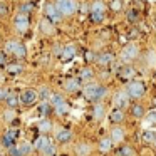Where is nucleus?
I'll return each mask as SVG.
<instances>
[{
	"instance_id": "f257e3e1",
	"label": "nucleus",
	"mask_w": 156,
	"mask_h": 156,
	"mask_svg": "<svg viewBox=\"0 0 156 156\" xmlns=\"http://www.w3.org/2000/svg\"><path fill=\"white\" fill-rule=\"evenodd\" d=\"M106 96V87L98 82H91L84 87V98L89 99V101H94V102H99L102 98Z\"/></svg>"
},
{
	"instance_id": "f03ea898",
	"label": "nucleus",
	"mask_w": 156,
	"mask_h": 156,
	"mask_svg": "<svg viewBox=\"0 0 156 156\" xmlns=\"http://www.w3.org/2000/svg\"><path fill=\"white\" fill-rule=\"evenodd\" d=\"M57 9L61 10L62 15H72L76 10H77V4L74 0H57Z\"/></svg>"
},
{
	"instance_id": "7ed1b4c3",
	"label": "nucleus",
	"mask_w": 156,
	"mask_h": 156,
	"mask_svg": "<svg viewBox=\"0 0 156 156\" xmlns=\"http://www.w3.org/2000/svg\"><path fill=\"white\" fill-rule=\"evenodd\" d=\"M126 91H128L129 98L139 99V98H143V96H144V84H143V82H139V81H134V82H131V84L126 87Z\"/></svg>"
},
{
	"instance_id": "20e7f679",
	"label": "nucleus",
	"mask_w": 156,
	"mask_h": 156,
	"mask_svg": "<svg viewBox=\"0 0 156 156\" xmlns=\"http://www.w3.org/2000/svg\"><path fill=\"white\" fill-rule=\"evenodd\" d=\"M138 54H139V49H138V45L136 44H128L124 49H122V52H121V57H122V61L124 62H129V61H133V59H136L138 57Z\"/></svg>"
},
{
	"instance_id": "39448f33",
	"label": "nucleus",
	"mask_w": 156,
	"mask_h": 156,
	"mask_svg": "<svg viewBox=\"0 0 156 156\" xmlns=\"http://www.w3.org/2000/svg\"><path fill=\"white\" fill-rule=\"evenodd\" d=\"M128 102H129V94H128V91H118V92L114 94V98H112V106H114L116 109L124 108Z\"/></svg>"
},
{
	"instance_id": "423d86ee",
	"label": "nucleus",
	"mask_w": 156,
	"mask_h": 156,
	"mask_svg": "<svg viewBox=\"0 0 156 156\" xmlns=\"http://www.w3.org/2000/svg\"><path fill=\"white\" fill-rule=\"evenodd\" d=\"M32 151V146L29 143H19V144L10 148V154L12 156H25Z\"/></svg>"
},
{
	"instance_id": "0eeeda50",
	"label": "nucleus",
	"mask_w": 156,
	"mask_h": 156,
	"mask_svg": "<svg viewBox=\"0 0 156 156\" xmlns=\"http://www.w3.org/2000/svg\"><path fill=\"white\" fill-rule=\"evenodd\" d=\"M37 99H39V92L35 91V89H25V91L20 94L22 104H34Z\"/></svg>"
},
{
	"instance_id": "6e6552de",
	"label": "nucleus",
	"mask_w": 156,
	"mask_h": 156,
	"mask_svg": "<svg viewBox=\"0 0 156 156\" xmlns=\"http://www.w3.org/2000/svg\"><path fill=\"white\" fill-rule=\"evenodd\" d=\"M104 10H106V5L102 4V2H94V4H92V7H91L92 20H94V22L102 20V17H104Z\"/></svg>"
},
{
	"instance_id": "1a4fd4ad",
	"label": "nucleus",
	"mask_w": 156,
	"mask_h": 156,
	"mask_svg": "<svg viewBox=\"0 0 156 156\" xmlns=\"http://www.w3.org/2000/svg\"><path fill=\"white\" fill-rule=\"evenodd\" d=\"M61 10L57 9V5L54 4H47L45 5V17L49 19L51 22H59V19H61Z\"/></svg>"
},
{
	"instance_id": "9d476101",
	"label": "nucleus",
	"mask_w": 156,
	"mask_h": 156,
	"mask_svg": "<svg viewBox=\"0 0 156 156\" xmlns=\"http://www.w3.org/2000/svg\"><path fill=\"white\" fill-rule=\"evenodd\" d=\"M15 29H17L19 32H25L29 29V17L25 14H22V12H19L17 15H15Z\"/></svg>"
},
{
	"instance_id": "9b49d317",
	"label": "nucleus",
	"mask_w": 156,
	"mask_h": 156,
	"mask_svg": "<svg viewBox=\"0 0 156 156\" xmlns=\"http://www.w3.org/2000/svg\"><path fill=\"white\" fill-rule=\"evenodd\" d=\"M124 136H126V133H124V129H122L121 126H116V128L111 129L112 143H122V141H124Z\"/></svg>"
},
{
	"instance_id": "f8f14e48",
	"label": "nucleus",
	"mask_w": 156,
	"mask_h": 156,
	"mask_svg": "<svg viewBox=\"0 0 156 156\" xmlns=\"http://www.w3.org/2000/svg\"><path fill=\"white\" fill-rule=\"evenodd\" d=\"M55 139H57L59 143H69L72 139V131H71V129L59 128L57 134H55Z\"/></svg>"
},
{
	"instance_id": "ddd939ff",
	"label": "nucleus",
	"mask_w": 156,
	"mask_h": 156,
	"mask_svg": "<svg viewBox=\"0 0 156 156\" xmlns=\"http://www.w3.org/2000/svg\"><path fill=\"white\" fill-rule=\"evenodd\" d=\"M15 138H17V131H15V129H9V131L5 133V136H4V146L5 148L10 149L12 146H14V143H15Z\"/></svg>"
},
{
	"instance_id": "4468645a",
	"label": "nucleus",
	"mask_w": 156,
	"mask_h": 156,
	"mask_svg": "<svg viewBox=\"0 0 156 156\" xmlns=\"http://www.w3.org/2000/svg\"><path fill=\"white\" fill-rule=\"evenodd\" d=\"M41 30L44 32L45 35H52V34H54V30H55V29H54V22H51L47 17L42 19V20H41Z\"/></svg>"
},
{
	"instance_id": "2eb2a0df",
	"label": "nucleus",
	"mask_w": 156,
	"mask_h": 156,
	"mask_svg": "<svg viewBox=\"0 0 156 156\" xmlns=\"http://www.w3.org/2000/svg\"><path fill=\"white\" fill-rule=\"evenodd\" d=\"M91 151H92V148L87 143H79V144L76 146V154L77 156H89Z\"/></svg>"
},
{
	"instance_id": "dca6fc26",
	"label": "nucleus",
	"mask_w": 156,
	"mask_h": 156,
	"mask_svg": "<svg viewBox=\"0 0 156 156\" xmlns=\"http://www.w3.org/2000/svg\"><path fill=\"white\" fill-rule=\"evenodd\" d=\"M92 116H94L96 121H101V119L106 116V108L101 104V102H96L94 109H92Z\"/></svg>"
},
{
	"instance_id": "f3484780",
	"label": "nucleus",
	"mask_w": 156,
	"mask_h": 156,
	"mask_svg": "<svg viewBox=\"0 0 156 156\" xmlns=\"http://www.w3.org/2000/svg\"><path fill=\"white\" fill-rule=\"evenodd\" d=\"M51 144V141H49V138H45V136H39L37 139H35V143H34V148L35 149H39V151H44L47 146Z\"/></svg>"
},
{
	"instance_id": "a211bd4d",
	"label": "nucleus",
	"mask_w": 156,
	"mask_h": 156,
	"mask_svg": "<svg viewBox=\"0 0 156 156\" xmlns=\"http://www.w3.org/2000/svg\"><path fill=\"white\" fill-rule=\"evenodd\" d=\"M19 45H20V42H17V41H9V42H5V45H4V49H5V54H15L17 52V49H19Z\"/></svg>"
},
{
	"instance_id": "6ab92c4d",
	"label": "nucleus",
	"mask_w": 156,
	"mask_h": 156,
	"mask_svg": "<svg viewBox=\"0 0 156 156\" xmlns=\"http://www.w3.org/2000/svg\"><path fill=\"white\" fill-rule=\"evenodd\" d=\"M96 61H98L99 66H108L114 61V57H112V54H108V52H106V54H99L98 57H96Z\"/></svg>"
},
{
	"instance_id": "aec40b11",
	"label": "nucleus",
	"mask_w": 156,
	"mask_h": 156,
	"mask_svg": "<svg viewBox=\"0 0 156 156\" xmlns=\"http://www.w3.org/2000/svg\"><path fill=\"white\" fill-rule=\"evenodd\" d=\"M109 118H111L112 122H122L124 121V112H122V109H114L109 114Z\"/></svg>"
},
{
	"instance_id": "412c9836",
	"label": "nucleus",
	"mask_w": 156,
	"mask_h": 156,
	"mask_svg": "<svg viewBox=\"0 0 156 156\" xmlns=\"http://www.w3.org/2000/svg\"><path fill=\"white\" fill-rule=\"evenodd\" d=\"M112 144H114V143H112L111 138H104V139H101V143H99V149H101L102 153H108Z\"/></svg>"
},
{
	"instance_id": "4be33fe9",
	"label": "nucleus",
	"mask_w": 156,
	"mask_h": 156,
	"mask_svg": "<svg viewBox=\"0 0 156 156\" xmlns=\"http://www.w3.org/2000/svg\"><path fill=\"white\" fill-rule=\"evenodd\" d=\"M79 89V81L77 79H69L67 82H66V91L67 92H76Z\"/></svg>"
},
{
	"instance_id": "5701e85b",
	"label": "nucleus",
	"mask_w": 156,
	"mask_h": 156,
	"mask_svg": "<svg viewBox=\"0 0 156 156\" xmlns=\"http://www.w3.org/2000/svg\"><path fill=\"white\" fill-rule=\"evenodd\" d=\"M19 104H22V101H20V98H19V96H9V99H7V106L10 109H15L17 108Z\"/></svg>"
},
{
	"instance_id": "b1692460",
	"label": "nucleus",
	"mask_w": 156,
	"mask_h": 156,
	"mask_svg": "<svg viewBox=\"0 0 156 156\" xmlns=\"http://www.w3.org/2000/svg\"><path fill=\"white\" fill-rule=\"evenodd\" d=\"M74 55H76V45H72V44L66 45V47H64V54H62V57L71 59V57H74Z\"/></svg>"
},
{
	"instance_id": "393cba45",
	"label": "nucleus",
	"mask_w": 156,
	"mask_h": 156,
	"mask_svg": "<svg viewBox=\"0 0 156 156\" xmlns=\"http://www.w3.org/2000/svg\"><path fill=\"white\" fill-rule=\"evenodd\" d=\"M49 102H51L52 106H54V108H57V106H61V104H64V98H62V96H59V94H52L51 96V99H49Z\"/></svg>"
},
{
	"instance_id": "a878e982",
	"label": "nucleus",
	"mask_w": 156,
	"mask_h": 156,
	"mask_svg": "<svg viewBox=\"0 0 156 156\" xmlns=\"http://www.w3.org/2000/svg\"><path fill=\"white\" fill-rule=\"evenodd\" d=\"M146 62H148L149 67L156 69V52H148V55H146Z\"/></svg>"
},
{
	"instance_id": "bb28decb",
	"label": "nucleus",
	"mask_w": 156,
	"mask_h": 156,
	"mask_svg": "<svg viewBox=\"0 0 156 156\" xmlns=\"http://www.w3.org/2000/svg\"><path fill=\"white\" fill-rule=\"evenodd\" d=\"M15 116H17V114H15V109H10V108H9L7 111L4 112V121H5V122H12V121L15 119Z\"/></svg>"
},
{
	"instance_id": "cd10ccee",
	"label": "nucleus",
	"mask_w": 156,
	"mask_h": 156,
	"mask_svg": "<svg viewBox=\"0 0 156 156\" xmlns=\"http://www.w3.org/2000/svg\"><path fill=\"white\" fill-rule=\"evenodd\" d=\"M51 128H52V122L49 121V119H42V121L39 122V129H41L42 133H47V131H51Z\"/></svg>"
},
{
	"instance_id": "c85d7f7f",
	"label": "nucleus",
	"mask_w": 156,
	"mask_h": 156,
	"mask_svg": "<svg viewBox=\"0 0 156 156\" xmlns=\"http://www.w3.org/2000/svg\"><path fill=\"white\" fill-rule=\"evenodd\" d=\"M39 96H41L42 99H45V101H49V99H51V96H52V92H51V89H49V87L42 86V87L39 89Z\"/></svg>"
},
{
	"instance_id": "c756f323",
	"label": "nucleus",
	"mask_w": 156,
	"mask_h": 156,
	"mask_svg": "<svg viewBox=\"0 0 156 156\" xmlns=\"http://www.w3.org/2000/svg\"><path fill=\"white\" fill-rule=\"evenodd\" d=\"M143 139H144L146 143L154 141V139H156V136H154V129H146L144 134H143Z\"/></svg>"
},
{
	"instance_id": "7c9ffc66",
	"label": "nucleus",
	"mask_w": 156,
	"mask_h": 156,
	"mask_svg": "<svg viewBox=\"0 0 156 156\" xmlns=\"http://www.w3.org/2000/svg\"><path fill=\"white\" fill-rule=\"evenodd\" d=\"M92 74H94V72H92L91 67H86V69H82V71H81V77L84 79V81H91Z\"/></svg>"
},
{
	"instance_id": "2f4dec72",
	"label": "nucleus",
	"mask_w": 156,
	"mask_h": 156,
	"mask_svg": "<svg viewBox=\"0 0 156 156\" xmlns=\"http://www.w3.org/2000/svg\"><path fill=\"white\" fill-rule=\"evenodd\" d=\"M119 156H136V153H134V149H133L131 146H122Z\"/></svg>"
},
{
	"instance_id": "473e14b6",
	"label": "nucleus",
	"mask_w": 156,
	"mask_h": 156,
	"mask_svg": "<svg viewBox=\"0 0 156 156\" xmlns=\"http://www.w3.org/2000/svg\"><path fill=\"white\" fill-rule=\"evenodd\" d=\"M133 116H134V118H143V116H144V109H143V106L136 104L134 108H133Z\"/></svg>"
},
{
	"instance_id": "72a5a7b5",
	"label": "nucleus",
	"mask_w": 156,
	"mask_h": 156,
	"mask_svg": "<svg viewBox=\"0 0 156 156\" xmlns=\"http://www.w3.org/2000/svg\"><path fill=\"white\" fill-rule=\"evenodd\" d=\"M42 154H44V156H54V154H55V146L51 143V144H49L47 148L44 149V151H42Z\"/></svg>"
},
{
	"instance_id": "f704fd0d",
	"label": "nucleus",
	"mask_w": 156,
	"mask_h": 156,
	"mask_svg": "<svg viewBox=\"0 0 156 156\" xmlns=\"http://www.w3.org/2000/svg\"><path fill=\"white\" fill-rule=\"evenodd\" d=\"M154 122H156V111H153V112H149V114L146 116V126L154 124Z\"/></svg>"
},
{
	"instance_id": "c9c22d12",
	"label": "nucleus",
	"mask_w": 156,
	"mask_h": 156,
	"mask_svg": "<svg viewBox=\"0 0 156 156\" xmlns=\"http://www.w3.org/2000/svg\"><path fill=\"white\" fill-rule=\"evenodd\" d=\"M9 96H10V92L7 87H0V101H7Z\"/></svg>"
},
{
	"instance_id": "e433bc0d",
	"label": "nucleus",
	"mask_w": 156,
	"mask_h": 156,
	"mask_svg": "<svg viewBox=\"0 0 156 156\" xmlns=\"http://www.w3.org/2000/svg\"><path fill=\"white\" fill-rule=\"evenodd\" d=\"M25 54H27V51H25V47L20 44V45H19V49H17V52H15L14 55H17V57L22 59V57H25Z\"/></svg>"
},
{
	"instance_id": "4c0bfd02",
	"label": "nucleus",
	"mask_w": 156,
	"mask_h": 156,
	"mask_svg": "<svg viewBox=\"0 0 156 156\" xmlns=\"http://www.w3.org/2000/svg\"><path fill=\"white\" fill-rule=\"evenodd\" d=\"M121 74L124 76V77H131V74H133V69L129 67V66H126V67L121 71Z\"/></svg>"
},
{
	"instance_id": "58836bf2",
	"label": "nucleus",
	"mask_w": 156,
	"mask_h": 156,
	"mask_svg": "<svg viewBox=\"0 0 156 156\" xmlns=\"http://www.w3.org/2000/svg\"><path fill=\"white\" fill-rule=\"evenodd\" d=\"M67 111V104H61V106H57V108H55V112H57V114H64V112Z\"/></svg>"
},
{
	"instance_id": "ea45409f",
	"label": "nucleus",
	"mask_w": 156,
	"mask_h": 156,
	"mask_svg": "<svg viewBox=\"0 0 156 156\" xmlns=\"http://www.w3.org/2000/svg\"><path fill=\"white\" fill-rule=\"evenodd\" d=\"M111 7H112V10H121V0H112V4H111Z\"/></svg>"
},
{
	"instance_id": "a19ab883",
	"label": "nucleus",
	"mask_w": 156,
	"mask_h": 156,
	"mask_svg": "<svg viewBox=\"0 0 156 156\" xmlns=\"http://www.w3.org/2000/svg\"><path fill=\"white\" fill-rule=\"evenodd\" d=\"M32 9H34V7H32V5H30V4H25V5H22V9H20V12H22V14H25V15H27V14H29V12H30V10H32Z\"/></svg>"
},
{
	"instance_id": "79ce46f5",
	"label": "nucleus",
	"mask_w": 156,
	"mask_h": 156,
	"mask_svg": "<svg viewBox=\"0 0 156 156\" xmlns=\"http://www.w3.org/2000/svg\"><path fill=\"white\" fill-rule=\"evenodd\" d=\"M54 54L55 55H62V54H64V47H62V45H55V47H54Z\"/></svg>"
},
{
	"instance_id": "37998d69",
	"label": "nucleus",
	"mask_w": 156,
	"mask_h": 156,
	"mask_svg": "<svg viewBox=\"0 0 156 156\" xmlns=\"http://www.w3.org/2000/svg\"><path fill=\"white\" fill-rule=\"evenodd\" d=\"M5 14H7V5L0 4V15H5Z\"/></svg>"
},
{
	"instance_id": "c03bdc74",
	"label": "nucleus",
	"mask_w": 156,
	"mask_h": 156,
	"mask_svg": "<svg viewBox=\"0 0 156 156\" xmlns=\"http://www.w3.org/2000/svg\"><path fill=\"white\" fill-rule=\"evenodd\" d=\"M0 64H5V52H0Z\"/></svg>"
},
{
	"instance_id": "a18cd8bd",
	"label": "nucleus",
	"mask_w": 156,
	"mask_h": 156,
	"mask_svg": "<svg viewBox=\"0 0 156 156\" xmlns=\"http://www.w3.org/2000/svg\"><path fill=\"white\" fill-rule=\"evenodd\" d=\"M81 10H82V12H87V10H89V7H87V5L84 4V5H82V7H81Z\"/></svg>"
},
{
	"instance_id": "49530a36",
	"label": "nucleus",
	"mask_w": 156,
	"mask_h": 156,
	"mask_svg": "<svg viewBox=\"0 0 156 156\" xmlns=\"http://www.w3.org/2000/svg\"><path fill=\"white\" fill-rule=\"evenodd\" d=\"M4 81H5V76L2 74V72H0V84H2V82H4Z\"/></svg>"
},
{
	"instance_id": "de8ad7c7",
	"label": "nucleus",
	"mask_w": 156,
	"mask_h": 156,
	"mask_svg": "<svg viewBox=\"0 0 156 156\" xmlns=\"http://www.w3.org/2000/svg\"><path fill=\"white\" fill-rule=\"evenodd\" d=\"M154 144H156V139H154Z\"/></svg>"
}]
</instances>
